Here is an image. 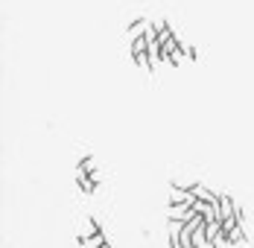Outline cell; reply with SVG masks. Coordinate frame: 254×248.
Returning <instances> with one entry per match:
<instances>
[{"label":"cell","instance_id":"obj_1","mask_svg":"<svg viewBox=\"0 0 254 248\" xmlns=\"http://www.w3.org/2000/svg\"><path fill=\"white\" fill-rule=\"evenodd\" d=\"M199 210H196V204H170V210H167V219H176V222H187V219H193Z\"/></svg>","mask_w":254,"mask_h":248},{"label":"cell","instance_id":"obj_5","mask_svg":"<svg viewBox=\"0 0 254 248\" xmlns=\"http://www.w3.org/2000/svg\"><path fill=\"white\" fill-rule=\"evenodd\" d=\"M97 170V164H94V158H82L76 167V173H94Z\"/></svg>","mask_w":254,"mask_h":248},{"label":"cell","instance_id":"obj_4","mask_svg":"<svg viewBox=\"0 0 254 248\" xmlns=\"http://www.w3.org/2000/svg\"><path fill=\"white\" fill-rule=\"evenodd\" d=\"M193 193H196V198H202V201H210V204H216V201H219V193H210L204 184H193Z\"/></svg>","mask_w":254,"mask_h":248},{"label":"cell","instance_id":"obj_2","mask_svg":"<svg viewBox=\"0 0 254 248\" xmlns=\"http://www.w3.org/2000/svg\"><path fill=\"white\" fill-rule=\"evenodd\" d=\"M237 207H240V204H234V198H231V196L219 193V216H222V222H225L228 216H234V213H237Z\"/></svg>","mask_w":254,"mask_h":248},{"label":"cell","instance_id":"obj_6","mask_svg":"<svg viewBox=\"0 0 254 248\" xmlns=\"http://www.w3.org/2000/svg\"><path fill=\"white\" fill-rule=\"evenodd\" d=\"M97 248H114V246H111V243H102V246H97Z\"/></svg>","mask_w":254,"mask_h":248},{"label":"cell","instance_id":"obj_3","mask_svg":"<svg viewBox=\"0 0 254 248\" xmlns=\"http://www.w3.org/2000/svg\"><path fill=\"white\" fill-rule=\"evenodd\" d=\"M225 237H228V246H240V243H246V225H237V228L225 231Z\"/></svg>","mask_w":254,"mask_h":248}]
</instances>
